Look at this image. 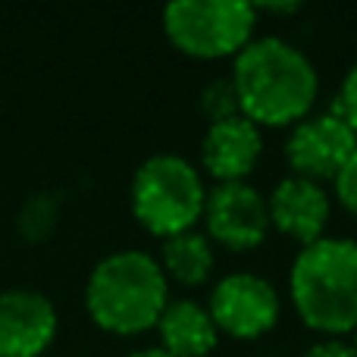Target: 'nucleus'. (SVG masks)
<instances>
[{"label":"nucleus","instance_id":"obj_18","mask_svg":"<svg viewBox=\"0 0 357 357\" xmlns=\"http://www.w3.org/2000/svg\"><path fill=\"white\" fill-rule=\"evenodd\" d=\"M301 357H357V348L345 339H323L317 345H310Z\"/></svg>","mask_w":357,"mask_h":357},{"label":"nucleus","instance_id":"obj_17","mask_svg":"<svg viewBox=\"0 0 357 357\" xmlns=\"http://www.w3.org/2000/svg\"><path fill=\"white\" fill-rule=\"evenodd\" d=\"M333 182H335V197H339V204L357 216V151L348 157V163L339 169V176H335Z\"/></svg>","mask_w":357,"mask_h":357},{"label":"nucleus","instance_id":"obj_8","mask_svg":"<svg viewBox=\"0 0 357 357\" xmlns=\"http://www.w3.org/2000/svg\"><path fill=\"white\" fill-rule=\"evenodd\" d=\"M201 220L207 238L229 251H251L273 229L266 197L248 182H222L207 191Z\"/></svg>","mask_w":357,"mask_h":357},{"label":"nucleus","instance_id":"obj_11","mask_svg":"<svg viewBox=\"0 0 357 357\" xmlns=\"http://www.w3.org/2000/svg\"><path fill=\"white\" fill-rule=\"evenodd\" d=\"M264 154V135L260 126L248 116H229L220 123H210L201 142V163L216 185L222 182H245V176L257 167Z\"/></svg>","mask_w":357,"mask_h":357},{"label":"nucleus","instance_id":"obj_9","mask_svg":"<svg viewBox=\"0 0 357 357\" xmlns=\"http://www.w3.org/2000/svg\"><path fill=\"white\" fill-rule=\"evenodd\" d=\"M56 335V307L38 289L0 291V357H38Z\"/></svg>","mask_w":357,"mask_h":357},{"label":"nucleus","instance_id":"obj_3","mask_svg":"<svg viewBox=\"0 0 357 357\" xmlns=\"http://www.w3.org/2000/svg\"><path fill=\"white\" fill-rule=\"evenodd\" d=\"M88 314L107 333L135 335L157 326L169 304L167 273L148 251H113L91 270L85 285Z\"/></svg>","mask_w":357,"mask_h":357},{"label":"nucleus","instance_id":"obj_21","mask_svg":"<svg viewBox=\"0 0 357 357\" xmlns=\"http://www.w3.org/2000/svg\"><path fill=\"white\" fill-rule=\"evenodd\" d=\"M354 348H357V329H354Z\"/></svg>","mask_w":357,"mask_h":357},{"label":"nucleus","instance_id":"obj_19","mask_svg":"<svg viewBox=\"0 0 357 357\" xmlns=\"http://www.w3.org/2000/svg\"><path fill=\"white\" fill-rule=\"evenodd\" d=\"M254 10L257 13H276V16H289V13L301 10V3H298V0H291V3H257Z\"/></svg>","mask_w":357,"mask_h":357},{"label":"nucleus","instance_id":"obj_1","mask_svg":"<svg viewBox=\"0 0 357 357\" xmlns=\"http://www.w3.org/2000/svg\"><path fill=\"white\" fill-rule=\"evenodd\" d=\"M238 110L254 126H295L310 116L320 91L317 66L285 38H254L232 66Z\"/></svg>","mask_w":357,"mask_h":357},{"label":"nucleus","instance_id":"obj_14","mask_svg":"<svg viewBox=\"0 0 357 357\" xmlns=\"http://www.w3.org/2000/svg\"><path fill=\"white\" fill-rule=\"evenodd\" d=\"M56 216H60V201L54 191H35L19 207V232L25 238H44L56 226Z\"/></svg>","mask_w":357,"mask_h":357},{"label":"nucleus","instance_id":"obj_13","mask_svg":"<svg viewBox=\"0 0 357 357\" xmlns=\"http://www.w3.org/2000/svg\"><path fill=\"white\" fill-rule=\"evenodd\" d=\"M163 273L173 276L182 285H201L213 270V245L207 235L195 232H178L163 241Z\"/></svg>","mask_w":357,"mask_h":357},{"label":"nucleus","instance_id":"obj_4","mask_svg":"<svg viewBox=\"0 0 357 357\" xmlns=\"http://www.w3.org/2000/svg\"><path fill=\"white\" fill-rule=\"evenodd\" d=\"M207 188L204 178L178 154H154L132 176V213L148 232H188L204 216Z\"/></svg>","mask_w":357,"mask_h":357},{"label":"nucleus","instance_id":"obj_15","mask_svg":"<svg viewBox=\"0 0 357 357\" xmlns=\"http://www.w3.org/2000/svg\"><path fill=\"white\" fill-rule=\"evenodd\" d=\"M201 110L210 123H220V119L238 116V94H235L232 79H213L210 85H204L201 91Z\"/></svg>","mask_w":357,"mask_h":357},{"label":"nucleus","instance_id":"obj_10","mask_svg":"<svg viewBox=\"0 0 357 357\" xmlns=\"http://www.w3.org/2000/svg\"><path fill=\"white\" fill-rule=\"evenodd\" d=\"M266 210H270V226L276 232L289 235L301 245H314L323 238V229L333 213V201L320 182L285 176L266 197Z\"/></svg>","mask_w":357,"mask_h":357},{"label":"nucleus","instance_id":"obj_6","mask_svg":"<svg viewBox=\"0 0 357 357\" xmlns=\"http://www.w3.org/2000/svg\"><path fill=\"white\" fill-rule=\"evenodd\" d=\"M210 317L232 339H260L279 320V291L257 273H229L210 291Z\"/></svg>","mask_w":357,"mask_h":357},{"label":"nucleus","instance_id":"obj_5","mask_svg":"<svg viewBox=\"0 0 357 357\" xmlns=\"http://www.w3.org/2000/svg\"><path fill=\"white\" fill-rule=\"evenodd\" d=\"M257 10L245 0H176L163 10V31L182 54L201 60L238 56L254 41Z\"/></svg>","mask_w":357,"mask_h":357},{"label":"nucleus","instance_id":"obj_12","mask_svg":"<svg viewBox=\"0 0 357 357\" xmlns=\"http://www.w3.org/2000/svg\"><path fill=\"white\" fill-rule=\"evenodd\" d=\"M157 333H160V348L173 357H207L220 339L210 310L188 298L169 301L163 307Z\"/></svg>","mask_w":357,"mask_h":357},{"label":"nucleus","instance_id":"obj_16","mask_svg":"<svg viewBox=\"0 0 357 357\" xmlns=\"http://www.w3.org/2000/svg\"><path fill=\"white\" fill-rule=\"evenodd\" d=\"M333 110L339 113L348 126H351L354 135H357V63L348 69L345 82H342V88H339V98H335V104H333Z\"/></svg>","mask_w":357,"mask_h":357},{"label":"nucleus","instance_id":"obj_2","mask_svg":"<svg viewBox=\"0 0 357 357\" xmlns=\"http://www.w3.org/2000/svg\"><path fill=\"white\" fill-rule=\"evenodd\" d=\"M289 291L304 326L326 339L357 329V241L326 238L298 251L289 273Z\"/></svg>","mask_w":357,"mask_h":357},{"label":"nucleus","instance_id":"obj_20","mask_svg":"<svg viewBox=\"0 0 357 357\" xmlns=\"http://www.w3.org/2000/svg\"><path fill=\"white\" fill-rule=\"evenodd\" d=\"M129 357H173V354H167L163 348H142V351H132Z\"/></svg>","mask_w":357,"mask_h":357},{"label":"nucleus","instance_id":"obj_7","mask_svg":"<svg viewBox=\"0 0 357 357\" xmlns=\"http://www.w3.org/2000/svg\"><path fill=\"white\" fill-rule=\"evenodd\" d=\"M357 151L354 129L329 107L323 113H310L301 123L291 126L285 138V160L295 169V176L310 182L335 178L339 169Z\"/></svg>","mask_w":357,"mask_h":357}]
</instances>
